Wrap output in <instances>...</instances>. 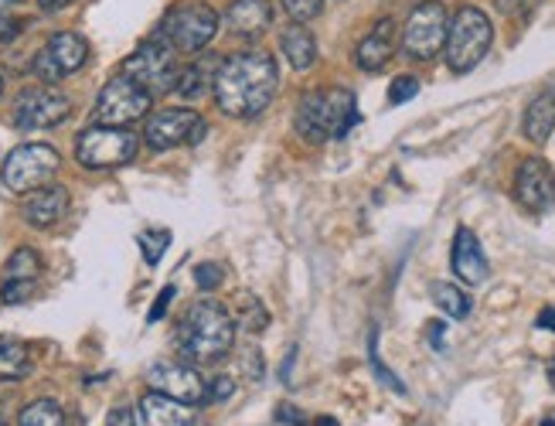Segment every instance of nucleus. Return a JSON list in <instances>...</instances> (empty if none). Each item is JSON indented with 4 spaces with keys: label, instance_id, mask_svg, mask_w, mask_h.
Instances as JSON below:
<instances>
[{
    "label": "nucleus",
    "instance_id": "obj_1",
    "mask_svg": "<svg viewBox=\"0 0 555 426\" xmlns=\"http://www.w3.org/2000/svg\"><path fill=\"white\" fill-rule=\"evenodd\" d=\"M211 89L222 113L235 116V120H253L273 103L280 89V68L267 52H235L219 62Z\"/></svg>",
    "mask_w": 555,
    "mask_h": 426
},
{
    "label": "nucleus",
    "instance_id": "obj_2",
    "mask_svg": "<svg viewBox=\"0 0 555 426\" xmlns=\"http://www.w3.org/2000/svg\"><path fill=\"white\" fill-rule=\"evenodd\" d=\"M175 345L191 365L222 362L235 345V321L219 300H195L178 327Z\"/></svg>",
    "mask_w": 555,
    "mask_h": 426
},
{
    "label": "nucleus",
    "instance_id": "obj_3",
    "mask_svg": "<svg viewBox=\"0 0 555 426\" xmlns=\"http://www.w3.org/2000/svg\"><path fill=\"white\" fill-rule=\"evenodd\" d=\"M297 133L307 144H324V140H345L358 124L354 92L348 89H313L297 103Z\"/></svg>",
    "mask_w": 555,
    "mask_h": 426
},
{
    "label": "nucleus",
    "instance_id": "obj_4",
    "mask_svg": "<svg viewBox=\"0 0 555 426\" xmlns=\"http://www.w3.org/2000/svg\"><path fill=\"white\" fill-rule=\"evenodd\" d=\"M494 44V28H491V17L480 11V8H461L453 14V21L447 25V65L450 73L464 76L470 68H477L485 62V55L491 52Z\"/></svg>",
    "mask_w": 555,
    "mask_h": 426
},
{
    "label": "nucleus",
    "instance_id": "obj_5",
    "mask_svg": "<svg viewBox=\"0 0 555 426\" xmlns=\"http://www.w3.org/2000/svg\"><path fill=\"white\" fill-rule=\"evenodd\" d=\"M219 28H222V21L211 4H205V0H178V4L164 14L157 31L171 41L181 55H198L215 41Z\"/></svg>",
    "mask_w": 555,
    "mask_h": 426
},
{
    "label": "nucleus",
    "instance_id": "obj_6",
    "mask_svg": "<svg viewBox=\"0 0 555 426\" xmlns=\"http://www.w3.org/2000/svg\"><path fill=\"white\" fill-rule=\"evenodd\" d=\"M178 73H181V52L160 31H154L124 62V76L133 79L140 89H147L151 96H164V92H175Z\"/></svg>",
    "mask_w": 555,
    "mask_h": 426
},
{
    "label": "nucleus",
    "instance_id": "obj_7",
    "mask_svg": "<svg viewBox=\"0 0 555 426\" xmlns=\"http://www.w3.org/2000/svg\"><path fill=\"white\" fill-rule=\"evenodd\" d=\"M140 151V137L130 127H100L92 124L76 140V157L89 171H113L130 164Z\"/></svg>",
    "mask_w": 555,
    "mask_h": 426
},
{
    "label": "nucleus",
    "instance_id": "obj_8",
    "mask_svg": "<svg viewBox=\"0 0 555 426\" xmlns=\"http://www.w3.org/2000/svg\"><path fill=\"white\" fill-rule=\"evenodd\" d=\"M62 168V157L55 147L48 144H21L8 154L4 171H0V181H4L8 192L14 195H28L38 192L48 181H52Z\"/></svg>",
    "mask_w": 555,
    "mask_h": 426
},
{
    "label": "nucleus",
    "instance_id": "obj_9",
    "mask_svg": "<svg viewBox=\"0 0 555 426\" xmlns=\"http://www.w3.org/2000/svg\"><path fill=\"white\" fill-rule=\"evenodd\" d=\"M447 25H450V17L440 0H423V4L413 8V14H409L402 28V52L416 62L437 59L447 44Z\"/></svg>",
    "mask_w": 555,
    "mask_h": 426
},
{
    "label": "nucleus",
    "instance_id": "obj_10",
    "mask_svg": "<svg viewBox=\"0 0 555 426\" xmlns=\"http://www.w3.org/2000/svg\"><path fill=\"white\" fill-rule=\"evenodd\" d=\"M154 96L147 89H140L133 79L116 76L103 86V92L95 96L92 106V124L100 127H130L133 120H140L143 113L151 109Z\"/></svg>",
    "mask_w": 555,
    "mask_h": 426
},
{
    "label": "nucleus",
    "instance_id": "obj_11",
    "mask_svg": "<svg viewBox=\"0 0 555 426\" xmlns=\"http://www.w3.org/2000/svg\"><path fill=\"white\" fill-rule=\"evenodd\" d=\"M208 133V124L195 109H157L147 127H143V140H147L151 151H175L181 144H198V140Z\"/></svg>",
    "mask_w": 555,
    "mask_h": 426
},
{
    "label": "nucleus",
    "instance_id": "obj_12",
    "mask_svg": "<svg viewBox=\"0 0 555 426\" xmlns=\"http://www.w3.org/2000/svg\"><path fill=\"white\" fill-rule=\"evenodd\" d=\"M72 113V100L55 86H31L14 103V124L21 130H48L59 127Z\"/></svg>",
    "mask_w": 555,
    "mask_h": 426
},
{
    "label": "nucleus",
    "instance_id": "obj_13",
    "mask_svg": "<svg viewBox=\"0 0 555 426\" xmlns=\"http://www.w3.org/2000/svg\"><path fill=\"white\" fill-rule=\"evenodd\" d=\"M86 62H89V41L76 31H59L35 55V76L41 82H62L65 76L79 73Z\"/></svg>",
    "mask_w": 555,
    "mask_h": 426
},
{
    "label": "nucleus",
    "instance_id": "obj_14",
    "mask_svg": "<svg viewBox=\"0 0 555 426\" xmlns=\"http://www.w3.org/2000/svg\"><path fill=\"white\" fill-rule=\"evenodd\" d=\"M147 383L154 392L171 396L178 402H188V406H198V402L208 399L202 375L195 372V365H188V362H154L147 369Z\"/></svg>",
    "mask_w": 555,
    "mask_h": 426
},
{
    "label": "nucleus",
    "instance_id": "obj_15",
    "mask_svg": "<svg viewBox=\"0 0 555 426\" xmlns=\"http://www.w3.org/2000/svg\"><path fill=\"white\" fill-rule=\"evenodd\" d=\"M515 198L525 211H532V216H545L555 205V171L548 160L528 157L521 164L515 178Z\"/></svg>",
    "mask_w": 555,
    "mask_h": 426
},
{
    "label": "nucleus",
    "instance_id": "obj_16",
    "mask_svg": "<svg viewBox=\"0 0 555 426\" xmlns=\"http://www.w3.org/2000/svg\"><path fill=\"white\" fill-rule=\"evenodd\" d=\"M38 276H41V256L28 246H21L4 267V283H0V300L4 304H24L35 287H38Z\"/></svg>",
    "mask_w": 555,
    "mask_h": 426
},
{
    "label": "nucleus",
    "instance_id": "obj_17",
    "mask_svg": "<svg viewBox=\"0 0 555 426\" xmlns=\"http://www.w3.org/2000/svg\"><path fill=\"white\" fill-rule=\"evenodd\" d=\"M450 267H453L456 280H464L467 287H480V283H485L488 273H491L488 256H485V249H480V243H477V235L467 225H461L453 235Z\"/></svg>",
    "mask_w": 555,
    "mask_h": 426
},
{
    "label": "nucleus",
    "instance_id": "obj_18",
    "mask_svg": "<svg viewBox=\"0 0 555 426\" xmlns=\"http://www.w3.org/2000/svg\"><path fill=\"white\" fill-rule=\"evenodd\" d=\"M392 55H396V21L382 17L378 25L361 38L354 62L361 73H382V68L392 62Z\"/></svg>",
    "mask_w": 555,
    "mask_h": 426
},
{
    "label": "nucleus",
    "instance_id": "obj_19",
    "mask_svg": "<svg viewBox=\"0 0 555 426\" xmlns=\"http://www.w3.org/2000/svg\"><path fill=\"white\" fill-rule=\"evenodd\" d=\"M273 25L270 0H232L225 11V28L238 38H259Z\"/></svg>",
    "mask_w": 555,
    "mask_h": 426
},
{
    "label": "nucleus",
    "instance_id": "obj_20",
    "mask_svg": "<svg viewBox=\"0 0 555 426\" xmlns=\"http://www.w3.org/2000/svg\"><path fill=\"white\" fill-rule=\"evenodd\" d=\"M68 211V192L62 184H44L38 192L24 202V219L35 229H52L65 219Z\"/></svg>",
    "mask_w": 555,
    "mask_h": 426
},
{
    "label": "nucleus",
    "instance_id": "obj_21",
    "mask_svg": "<svg viewBox=\"0 0 555 426\" xmlns=\"http://www.w3.org/2000/svg\"><path fill=\"white\" fill-rule=\"evenodd\" d=\"M140 416H143V426H198V413L191 410L188 402H178L160 392L140 399Z\"/></svg>",
    "mask_w": 555,
    "mask_h": 426
},
{
    "label": "nucleus",
    "instance_id": "obj_22",
    "mask_svg": "<svg viewBox=\"0 0 555 426\" xmlns=\"http://www.w3.org/2000/svg\"><path fill=\"white\" fill-rule=\"evenodd\" d=\"M521 130L532 144H545V140L552 137V130H555V89L539 92V96L528 103Z\"/></svg>",
    "mask_w": 555,
    "mask_h": 426
},
{
    "label": "nucleus",
    "instance_id": "obj_23",
    "mask_svg": "<svg viewBox=\"0 0 555 426\" xmlns=\"http://www.w3.org/2000/svg\"><path fill=\"white\" fill-rule=\"evenodd\" d=\"M280 49L297 73H307V68H313V62H318V41H313L310 28H304V25L286 28L280 35Z\"/></svg>",
    "mask_w": 555,
    "mask_h": 426
},
{
    "label": "nucleus",
    "instance_id": "obj_24",
    "mask_svg": "<svg viewBox=\"0 0 555 426\" xmlns=\"http://www.w3.org/2000/svg\"><path fill=\"white\" fill-rule=\"evenodd\" d=\"M31 372V351L21 338L0 335V383H14Z\"/></svg>",
    "mask_w": 555,
    "mask_h": 426
},
{
    "label": "nucleus",
    "instance_id": "obj_25",
    "mask_svg": "<svg viewBox=\"0 0 555 426\" xmlns=\"http://www.w3.org/2000/svg\"><path fill=\"white\" fill-rule=\"evenodd\" d=\"M232 321L243 331H249V335H262V331L270 327V311H267V304H262L256 294L243 291V294L235 297V304H232Z\"/></svg>",
    "mask_w": 555,
    "mask_h": 426
},
{
    "label": "nucleus",
    "instance_id": "obj_26",
    "mask_svg": "<svg viewBox=\"0 0 555 426\" xmlns=\"http://www.w3.org/2000/svg\"><path fill=\"white\" fill-rule=\"evenodd\" d=\"M215 73H219V65L215 62H195V65H181L178 73V82H175V92L181 100H198L208 92V86L215 82Z\"/></svg>",
    "mask_w": 555,
    "mask_h": 426
},
{
    "label": "nucleus",
    "instance_id": "obj_27",
    "mask_svg": "<svg viewBox=\"0 0 555 426\" xmlns=\"http://www.w3.org/2000/svg\"><path fill=\"white\" fill-rule=\"evenodd\" d=\"M429 294H433V304H437L443 314H450L453 321H464L470 314V307H474L470 297L461 287H453V283H433Z\"/></svg>",
    "mask_w": 555,
    "mask_h": 426
},
{
    "label": "nucleus",
    "instance_id": "obj_28",
    "mask_svg": "<svg viewBox=\"0 0 555 426\" xmlns=\"http://www.w3.org/2000/svg\"><path fill=\"white\" fill-rule=\"evenodd\" d=\"M17 426H65V413L55 399H38L21 413Z\"/></svg>",
    "mask_w": 555,
    "mask_h": 426
},
{
    "label": "nucleus",
    "instance_id": "obj_29",
    "mask_svg": "<svg viewBox=\"0 0 555 426\" xmlns=\"http://www.w3.org/2000/svg\"><path fill=\"white\" fill-rule=\"evenodd\" d=\"M167 246H171V232L167 229H147V232H140V253L143 259H147V267H157Z\"/></svg>",
    "mask_w": 555,
    "mask_h": 426
},
{
    "label": "nucleus",
    "instance_id": "obj_30",
    "mask_svg": "<svg viewBox=\"0 0 555 426\" xmlns=\"http://www.w3.org/2000/svg\"><path fill=\"white\" fill-rule=\"evenodd\" d=\"M286 17H294L297 25H307V21H313L321 11H324V0H280Z\"/></svg>",
    "mask_w": 555,
    "mask_h": 426
},
{
    "label": "nucleus",
    "instance_id": "obj_31",
    "mask_svg": "<svg viewBox=\"0 0 555 426\" xmlns=\"http://www.w3.org/2000/svg\"><path fill=\"white\" fill-rule=\"evenodd\" d=\"M375 345H378V331H372V345H369V362H372V372H375V375H378L382 383L389 386L392 392L405 396V386H402V378H399V375H392L389 369L382 365V359H378V348H375Z\"/></svg>",
    "mask_w": 555,
    "mask_h": 426
},
{
    "label": "nucleus",
    "instance_id": "obj_32",
    "mask_svg": "<svg viewBox=\"0 0 555 426\" xmlns=\"http://www.w3.org/2000/svg\"><path fill=\"white\" fill-rule=\"evenodd\" d=\"M416 92H420V79H416V76H399V79L389 86V103H392V106L409 103V100H416Z\"/></svg>",
    "mask_w": 555,
    "mask_h": 426
},
{
    "label": "nucleus",
    "instance_id": "obj_33",
    "mask_svg": "<svg viewBox=\"0 0 555 426\" xmlns=\"http://www.w3.org/2000/svg\"><path fill=\"white\" fill-rule=\"evenodd\" d=\"M222 280H225V273H222L219 263H198V267H195V283H198L202 291L222 287Z\"/></svg>",
    "mask_w": 555,
    "mask_h": 426
},
{
    "label": "nucleus",
    "instance_id": "obj_34",
    "mask_svg": "<svg viewBox=\"0 0 555 426\" xmlns=\"http://www.w3.org/2000/svg\"><path fill=\"white\" fill-rule=\"evenodd\" d=\"M539 0H498V11L508 14V17H525L535 11Z\"/></svg>",
    "mask_w": 555,
    "mask_h": 426
},
{
    "label": "nucleus",
    "instance_id": "obj_35",
    "mask_svg": "<svg viewBox=\"0 0 555 426\" xmlns=\"http://www.w3.org/2000/svg\"><path fill=\"white\" fill-rule=\"evenodd\" d=\"M235 392V383L229 375H219V378H211V386H208V399H215V402H225L229 396Z\"/></svg>",
    "mask_w": 555,
    "mask_h": 426
},
{
    "label": "nucleus",
    "instance_id": "obj_36",
    "mask_svg": "<svg viewBox=\"0 0 555 426\" xmlns=\"http://www.w3.org/2000/svg\"><path fill=\"white\" fill-rule=\"evenodd\" d=\"M175 294H178L175 287H164V291H160V297H157V304L151 307V314H147V321H151V324H154V321H160V318L167 314V307H171V300H175Z\"/></svg>",
    "mask_w": 555,
    "mask_h": 426
},
{
    "label": "nucleus",
    "instance_id": "obj_37",
    "mask_svg": "<svg viewBox=\"0 0 555 426\" xmlns=\"http://www.w3.org/2000/svg\"><path fill=\"white\" fill-rule=\"evenodd\" d=\"M17 31H21V21L8 8H0V41H11Z\"/></svg>",
    "mask_w": 555,
    "mask_h": 426
},
{
    "label": "nucleus",
    "instance_id": "obj_38",
    "mask_svg": "<svg viewBox=\"0 0 555 426\" xmlns=\"http://www.w3.org/2000/svg\"><path fill=\"white\" fill-rule=\"evenodd\" d=\"M106 426H137V416L130 406H113L106 416Z\"/></svg>",
    "mask_w": 555,
    "mask_h": 426
},
{
    "label": "nucleus",
    "instance_id": "obj_39",
    "mask_svg": "<svg viewBox=\"0 0 555 426\" xmlns=\"http://www.w3.org/2000/svg\"><path fill=\"white\" fill-rule=\"evenodd\" d=\"M246 365H249V378H259L262 375V369H267V365H262V354L259 351H246Z\"/></svg>",
    "mask_w": 555,
    "mask_h": 426
},
{
    "label": "nucleus",
    "instance_id": "obj_40",
    "mask_svg": "<svg viewBox=\"0 0 555 426\" xmlns=\"http://www.w3.org/2000/svg\"><path fill=\"white\" fill-rule=\"evenodd\" d=\"M276 419H280V423H289V426H304V416L297 413V406H280Z\"/></svg>",
    "mask_w": 555,
    "mask_h": 426
},
{
    "label": "nucleus",
    "instance_id": "obj_41",
    "mask_svg": "<svg viewBox=\"0 0 555 426\" xmlns=\"http://www.w3.org/2000/svg\"><path fill=\"white\" fill-rule=\"evenodd\" d=\"M443 331H447L443 321H433V324H429V345H433V348H443Z\"/></svg>",
    "mask_w": 555,
    "mask_h": 426
},
{
    "label": "nucleus",
    "instance_id": "obj_42",
    "mask_svg": "<svg viewBox=\"0 0 555 426\" xmlns=\"http://www.w3.org/2000/svg\"><path fill=\"white\" fill-rule=\"evenodd\" d=\"M542 331H552V335H555V307H545V311L539 314V321H535Z\"/></svg>",
    "mask_w": 555,
    "mask_h": 426
},
{
    "label": "nucleus",
    "instance_id": "obj_43",
    "mask_svg": "<svg viewBox=\"0 0 555 426\" xmlns=\"http://www.w3.org/2000/svg\"><path fill=\"white\" fill-rule=\"evenodd\" d=\"M72 0H38V8L41 11H62V8H68Z\"/></svg>",
    "mask_w": 555,
    "mask_h": 426
},
{
    "label": "nucleus",
    "instance_id": "obj_44",
    "mask_svg": "<svg viewBox=\"0 0 555 426\" xmlns=\"http://www.w3.org/2000/svg\"><path fill=\"white\" fill-rule=\"evenodd\" d=\"M313 426H341V423H337L334 416H318V423H313Z\"/></svg>",
    "mask_w": 555,
    "mask_h": 426
},
{
    "label": "nucleus",
    "instance_id": "obj_45",
    "mask_svg": "<svg viewBox=\"0 0 555 426\" xmlns=\"http://www.w3.org/2000/svg\"><path fill=\"white\" fill-rule=\"evenodd\" d=\"M548 383H552V389H555V359L548 362Z\"/></svg>",
    "mask_w": 555,
    "mask_h": 426
},
{
    "label": "nucleus",
    "instance_id": "obj_46",
    "mask_svg": "<svg viewBox=\"0 0 555 426\" xmlns=\"http://www.w3.org/2000/svg\"><path fill=\"white\" fill-rule=\"evenodd\" d=\"M542 426H555V419H545V423H542Z\"/></svg>",
    "mask_w": 555,
    "mask_h": 426
},
{
    "label": "nucleus",
    "instance_id": "obj_47",
    "mask_svg": "<svg viewBox=\"0 0 555 426\" xmlns=\"http://www.w3.org/2000/svg\"><path fill=\"white\" fill-rule=\"evenodd\" d=\"M0 92H4V79H0Z\"/></svg>",
    "mask_w": 555,
    "mask_h": 426
},
{
    "label": "nucleus",
    "instance_id": "obj_48",
    "mask_svg": "<svg viewBox=\"0 0 555 426\" xmlns=\"http://www.w3.org/2000/svg\"><path fill=\"white\" fill-rule=\"evenodd\" d=\"M11 4H17V0H11Z\"/></svg>",
    "mask_w": 555,
    "mask_h": 426
},
{
    "label": "nucleus",
    "instance_id": "obj_49",
    "mask_svg": "<svg viewBox=\"0 0 555 426\" xmlns=\"http://www.w3.org/2000/svg\"><path fill=\"white\" fill-rule=\"evenodd\" d=\"M0 426H4V419H0Z\"/></svg>",
    "mask_w": 555,
    "mask_h": 426
}]
</instances>
